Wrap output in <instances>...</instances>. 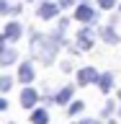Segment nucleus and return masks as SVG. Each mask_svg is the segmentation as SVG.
<instances>
[{
    "mask_svg": "<svg viewBox=\"0 0 121 124\" xmlns=\"http://www.w3.org/2000/svg\"><path fill=\"white\" fill-rule=\"evenodd\" d=\"M62 36H64L62 31L49 34V36H41L39 31H34V34H31V52L36 54V57H41L44 65H52L54 57H57V52H59V46L64 44Z\"/></svg>",
    "mask_w": 121,
    "mask_h": 124,
    "instance_id": "obj_1",
    "label": "nucleus"
},
{
    "mask_svg": "<svg viewBox=\"0 0 121 124\" xmlns=\"http://www.w3.org/2000/svg\"><path fill=\"white\" fill-rule=\"evenodd\" d=\"M75 21H80L83 26H93V23L98 21V13H95V8H93L88 0H83V3L75 8Z\"/></svg>",
    "mask_w": 121,
    "mask_h": 124,
    "instance_id": "obj_2",
    "label": "nucleus"
},
{
    "mask_svg": "<svg viewBox=\"0 0 121 124\" xmlns=\"http://www.w3.org/2000/svg\"><path fill=\"white\" fill-rule=\"evenodd\" d=\"M95 39V34H93L90 26H83V29L77 31V36H75V49H80V52H88V49H93V41Z\"/></svg>",
    "mask_w": 121,
    "mask_h": 124,
    "instance_id": "obj_3",
    "label": "nucleus"
},
{
    "mask_svg": "<svg viewBox=\"0 0 121 124\" xmlns=\"http://www.w3.org/2000/svg\"><path fill=\"white\" fill-rule=\"evenodd\" d=\"M59 3H49V0H41V5H39L36 16L41 18V21H54L57 16H59Z\"/></svg>",
    "mask_w": 121,
    "mask_h": 124,
    "instance_id": "obj_4",
    "label": "nucleus"
},
{
    "mask_svg": "<svg viewBox=\"0 0 121 124\" xmlns=\"http://www.w3.org/2000/svg\"><path fill=\"white\" fill-rule=\"evenodd\" d=\"M21 34H23V26L18 21H8L5 29H3V36L0 41H21Z\"/></svg>",
    "mask_w": 121,
    "mask_h": 124,
    "instance_id": "obj_5",
    "label": "nucleus"
},
{
    "mask_svg": "<svg viewBox=\"0 0 121 124\" xmlns=\"http://www.w3.org/2000/svg\"><path fill=\"white\" fill-rule=\"evenodd\" d=\"M98 70L95 67H80L77 70V83L80 85H90V83H98Z\"/></svg>",
    "mask_w": 121,
    "mask_h": 124,
    "instance_id": "obj_6",
    "label": "nucleus"
},
{
    "mask_svg": "<svg viewBox=\"0 0 121 124\" xmlns=\"http://www.w3.org/2000/svg\"><path fill=\"white\" fill-rule=\"evenodd\" d=\"M36 103H39V93L34 91L31 85H26V88L21 91V106L23 108H34Z\"/></svg>",
    "mask_w": 121,
    "mask_h": 124,
    "instance_id": "obj_7",
    "label": "nucleus"
},
{
    "mask_svg": "<svg viewBox=\"0 0 121 124\" xmlns=\"http://www.w3.org/2000/svg\"><path fill=\"white\" fill-rule=\"evenodd\" d=\"M34 75H36L34 62H21V67H18V80L28 85V83H34Z\"/></svg>",
    "mask_w": 121,
    "mask_h": 124,
    "instance_id": "obj_8",
    "label": "nucleus"
},
{
    "mask_svg": "<svg viewBox=\"0 0 121 124\" xmlns=\"http://www.w3.org/2000/svg\"><path fill=\"white\" fill-rule=\"evenodd\" d=\"M15 60H18L15 49H13V46H8V41H3V49H0V65L8 67V65H13Z\"/></svg>",
    "mask_w": 121,
    "mask_h": 124,
    "instance_id": "obj_9",
    "label": "nucleus"
},
{
    "mask_svg": "<svg viewBox=\"0 0 121 124\" xmlns=\"http://www.w3.org/2000/svg\"><path fill=\"white\" fill-rule=\"evenodd\" d=\"M98 34H100V39H103L106 44H119V41H121V39H119V34H116V29H114V23L103 26V29H100Z\"/></svg>",
    "mask_w": 121,
    "mask_h": 124,
    "instance_id": "obj_10",
    "label": "nucleus"
},
{
    "mask_svg": "<svg viewBox=\"0 0 121 124\" xmlns=\"http://www.w3.org/2000/svg\"><path fill=\"white\" fill-rule=\"evenodd\" d=\"M72 93H75V88H72V85H64V88H59V91H57V96H54V103H57V106H64V103H70V101H72Z\"/></svg>",
    "mask_w": 121,
    "mask_h": 124,
    "instance_id": "obj_11",
    "label": "nucleus"
},
{
    "mask_svg": "<svg viewBox=\"0 0 121 124\" xmlns=\"http://www.w3.org/2000/svg\"><path fill=\"white\" fill-rule=\"evenodd\" d=\"M31 124H49V111L46 108H31Z\"/></svg>",
    "mask_w": 121,
    "mask_h": 124,
    "instance_id": "obj_12",
    "label": "nucleus"
},
{
    "mask_svg": "<svg viewBox=\"0 0 121 124\" xmlns=\"http://www.w3.org/2000/svg\"><path fill=\"white\" fill-rule=\"evenodd\" d=\"M100 88V93H108L111 88H114V72H103V75L98 78V83H95Z\"/></svg>",
    "mask_w": 121,
    "mask_h": 124,
    "instance_id": "obj_13",
    "label": "nucleus"
},
{
    "mask_svg": "<svg viewBox=\"0 0 121 124\" xmlns=\"http://www.w3.org/2000/svg\"><path fill=\"white\" fill-rule=\"evenodd\" d=\"M114 111H116V103H114V101H106V103H103V108H100V116H103V119H111V116H114Z\"/></svg>",
    "mask_w": 121,
    "mask_h": 124,
    "instance_id": "obj_14",
    "label": "nucleus"
},
{
    "mask_svg": "<svg viewBox=\"0 0 121 124\" xmlns=\"http://www.w3.org/2000/svg\"><path fill=\"white\" fill-rule=\"evenodd\" d=\"M83 108H85V103H83V101H70V106H67V114H70V116H77L80 111H83Z\"/></svg>",
    "mask_w": 121,
    "mask_h": 124,
    "instance_id": "obj_15",
    "label": "nucleus"
},
{
    "mask_svg": "<svg viewBox=\"0 0 121 124\" xmlns=\"http://www.w3.org/2000/svg\"><path fill=\"white\" fill-rule=\"evenodd\" d=\"M119 5V0H98V8L100 10H114Z\"/></svg>",
    "mask_w": 121,
    "mask_h": 124,
    "instance_id": "obj_16",
    "label": "nucleus"
},
{
    "mask_svg": "<svg viewBox=\"0 0 121 124\" xmlns=\"http://www.w3.org/2000/svg\"><path fill=\"white\" fill-rule=\"evenodd\" d=\"M0 13H3V16H10V13H13V5H10L8 0H0Z\"/></svg>",
    "mask_w": 121,
    "mask_h": 124,
    "instance_id": "obj_17",
    "label": "nucleus"
},
{
    "mask_svg": "<svg viewBox=\"0 0 121 124\" xmlns=\"http://www.w3.org/2000/svg\"><path fill=\"white\" fill-rule=\"evenodd\" d=\"M10 85H13V80H10L8 75H3V78H0V91H3V93H5V91H10Z\"/></svg>",
    "mask_w": 121,
    "mask_h": 124,
    "instance_id": "obj_18",
    "label": "nucleus"
},
{
    "mask_svg": "<svg viewBox=\"0 0 121 124\" xmlns=\"http://www.w3.org/2000/svg\"><path fill=\"white\" fill-rule=\"evenodd\" d=\"M67 26H70V21H67V18H62V21L57 23V31H62V34H64V31H67Z\"/></svg>",
    "mask_w": 121,
    "mask_h": 124,
    "instance_id": "obj_19",
    "label": "nucleus"
},
{
    "mask_svg": "<svg viewBox=\"0 0 121 124\" xmlns=\"http://www.w3.org/2000/svg\"><path fill=\"white\" fill-rule=\"evenodd\" d=\"M59 3V8H70V5H75V0H57Z\"/></svg>",
    "mask_w": 121,
    "mask_h": 124,
    "instance_id": "obj_20",
    "label": "nucleus"
},
{
    "mask_svg": "<svg viewBox=\"0 0 121 124\" xmlns=\"http://www.w3.org/2000/svg\"><path fill=\"white\" fill-rule=\"evenodd\" d=\"M75 124H95V122H90V119H80V122H75Z\"/></svg>",
    "mask_w": 121,
    "mask_h": 124,
    "instance_id": "obj_21",
    "label": "nucleus"
},
{
    "mask_svg": "<svg viewBox=\"0 0 121 124\" xmlns=\"http://www.w3.org/2000/svg\"><path fill=\"white\" fill-rule=\"evenodd\" d=\"M106 124H116V122H108V119H106Z\"/></svg>",
    "mask_w": 121,
    "mask_h": 124,
    "instance_id": "obj_22",
    "label": "nucleus"
},
{
    "mask_svg": "<svg viewBox=\"0 0 121 124\" xmlns=\"http://www.w3.org/2000/svg\"><path fill=\"white\" fill-rule=\"evenodd\" d=\"M119 10H121V0H119Z\"/></svg>",
    "mask_w": 121,
    "mask_h": 124,
    "instance_id": "obj_23",
    "label": "nucleus"
},
{
    "mask_svg": "<svg viewBox=\"0 0 121 124\" xmlns=\"http://www.w3.org/2000/svg\"><path fill=\"white\" fill-rule=\"evenodd\" d=\"M119 101H121V91H119Z\"/></svg>",
    "mask_w": 121,
    "mask_h": 124,
    "instance_id": "obj_24",
    "label": "nucleus"
},
{
    "mask_svg": "<svg viewBox=\"0 0 121 124\" xmlns=\"http://www.w3.org/2000/svg\"><path fill=\"white\" fill-rule=\"evenodd\" d=\"M119 116H121V106H119Z\"/></svg>",
    "mask_w": 121,
    "mask_h": 124,
    "instance_id": "obj_25",
    "label": "nucleus"
},
{
    "mask_svg": "<svg viewBox=\"0 0 121 124\" xmlns=\"http://www.w3.org/2000/svg\"><path fill=\"white\" fill-rule=\"evenodd\" d=\"M8 124H13V122H8Z\"/></svg>",
    "mask_w": 121,
    "mask_h": 124,
    "instance_id": "obj_26",
    "label": "nucleus"
}]
</instances>
